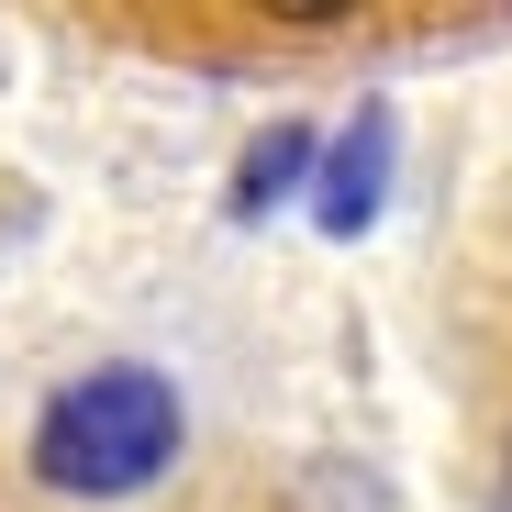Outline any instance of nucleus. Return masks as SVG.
<instances>
[{"mask_svg":"<svg viewBox=\"0 0 512 512\" xmlns=\"http://www.w3.org/2000/svg\"><path fill=\"white\" fill-rule=\"evenodd\" d=\"M179 457V390L156 368H90L34 423V479L67 501H123Z\"/></svg>","mask_w":512,"mask_h":512,"instance_id":"1","label":"nucleus"},{"mask_svg":"<svg viewBox=\"0 0 512 512\" xmlns=\"http://www.w3.org/2000/svg\"><path fill=\"white\" fill-rule=\"evenodd\" d=\"M379 201H390V112L368 101L346 134L323 145V167H312V223L323 234H368Z\"/></svg>","mask_w":512,"mask_h":512,"instance_id":"2","label":"nucleus"},{"mask_svg":"<svg viewBox=\"0 0 512 512\" xmlns=\"http://www.w3.org/2000/svg\"><path fill=\"white\" fill-rule=\"evenodd\" d=\"M312 167H323V145H312L301 123H268V134L245 145V167H234V212L256 223V212H268V201H290V190L312 179Z\"/></svg>","mask_w":512,"mask_h":512,"instance_id":"3","label":"nucleus"},{"mask_svg":"<svg viewBox=\"0 0 512 512\" xmlns=\"http://www.w3.org/2000/svg\"><path fill=\"white\" fill-rule=\"evenodd\" d=\"M501 512H512V457H501Z\"/></svg>","mask_w":512,"mask_h":512,"instance_id":"4","label":"nucleus"}]
</instances>
